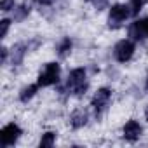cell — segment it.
<instances>
[{
  "instance_id": "1",
  "label": "cell",
  "mask_w": 148,
  "mask_h": 148,
  "mask_svg": "<svg viewBox=\"0 0 148 148\" xmlns=\"http://www.w3.org/2000/svg\"><path fill=\"white\" fill-rule=\"evenodd\" d=\"M59 73H61V68H59L58 63H47V64L42 68V71L38 73V86L49 87V86L58 84Z\"/></svg>"
},
{
  "instance_id": "2",
  "label": "cell",
  "mask_w": 148,
  "mask_h": 148,
  "mask_svg": "<svg viewBox=\"0 0 148 148\" xmlns=\"http://www.w3.org/2000/svg\"><path fill=\"white\" fill-rule=\"evenodd\" d=\"M132 16V9L131 5H124V4H117L110 9V14H108V25L112 28H120L125 19Z\"/></svg>"
},
{
  "instance_id": "3",
  "label": "cell",
  "mask_w": 148,
  "mask_h": 148,
  "mask_svg": "<svg viewBox=\"0 0 148 148\" xmlns=\"http://www.w3.org/2000/svg\"><path fill=\"white\" fill-rule=\"evenodd\" d=\"M134 51H136V49H134V44H132L131 40L124 38V40H120V42L115 45L113 54H115V58H117L119 63H127V61L132 58Z\"/></svg>"
},
{
  "instance_id": "4",
  "label": "cell",
  "mask_w": 148,
  "mask_h": 148,
  "mask_svg": "<svg viewBox=\"0 0 148 148\" xmlns=\"http://www.w3.org/2000/svg\"><path fill=\"white\" fill-rule=\"evenodd\" d=\"M19 134H21V129H19L18 124H14V122L7 124V125L2 129V132H0V139H2V145H4V146H11V145H14V143L18 141Z\"/></svg>"
},
{
  "instance_id": "5",
  "label": "cell",
  "mask_w": 148,
  "mask_h": 148,
  "mask_svg": "<svg viewBox=\"0 0 148 148\" xmlns=\"http://www.w3.org/2000/svg\"><path fill=\"white\" fill-rule=\"evenodd\" d=\"M129 37H132L134 40L148 38V16L143 18V19L134 21V23L129 26Z\"/></svg>"
},
{
  "instance_id": "6",
  "label": "cell",
  "mask_w": 148,
  "mask_h": 148,
  "mask_svg": "<svg viewBox=\"0 0 148 148\" xmlns=\"http://www.w3.org/2000/svg\"><path fill=\"white\" fill-rule=\"evenodd\" d=\"M122 132H124V138H125V139H129V141H136V139H139V136H141V132H143V127L139 125V122H136V120H129V122H125Z\"/></svg>"
},
{
  "instance_id": "7",
  "label": "cell",
  "mask_w": 148,
  "mask_h": 148,
  "mask_svg": "<svg viewBox=\"0 0 148 148\" xmlns=\"http://www.w3.org/2000/svg\"><path fill=\"white\" fill-rule=\"evenodd\" d=\"M112 99V91L108 87H101L96 91L94 98H92V106L94 108H103L108 105V101Z\"/></svg>"
},
{
  "instance_id": "8",
  "label": "cell",
  "mask_w": 148,
  "mask_h": 148,
  "mask_svg": "<svg viewBox=\"0 0 148 148\" xmlns=\"http://www.w3.org/2000/svg\"><path fill=\"white\" fill-rule=\"evenodd\" d=\"M37 91H38V84H30V86H26V87L21 91L19 99H21L23 103H26V101H30V99L37 94Z\"/></svg>"
},
{
  "instance_id": "9",
  "label": "cell",
  "mask_w": 148,
  "mask_h": 148,
  "mask_svg": "<svg viewBox=\"0 0 148 148\" xmlns=\"http://www.w3.org/2000/svg\"><path fill=\"white\" fill-rule=\"evenodd\" d=\"M86 122H87V115L84 113V112H75L71 115V120H70V124L73 125V127H82V125H86Z\"/></svg>"
},
{
  "instance_id": "10",
  "label": "cell",
  "mask_w": 148,
  "mask_h": 148,
  "mask_svg": "<svg viewBox=\"0 0 148 148\" xmlns=\"http://www.w3.org/2000/svg\"><path fill=\"white\" fill-rule=\"evenodd\" d=\"M70 51H71V40H70V38H64V40L59 44V47H58V54H59L61 58H66V56L70 54Z\"/></svg>"
},
{
  "instance_id": "11",
  "label": "cell",
  "mask_w": 148,
  "mask_h": 148,
  "mask_svg": "<svg viewBox=\"0 0 148 148\" xmlns=\"http://www.w3.org/2000/svg\"><path fill=\"white\" fill-rule=\"evenodd\" d=\"M54 141H56V132H45V134H42L40 146H52Z\"/></svg>"
},
{
  "instance_id": "12",
  "label": "cell",
  "mask_w": 148,
  "mask_h": 148,
  "mask_svg": "<svg viewBox=\"0 0 148 148\" xmlns=\"http://www.w3.org/2000/svg\"><path fill=\"white\" fill-rule=\"evenodd\" d=\"M129 2H131V9H132V16H136L148 0H129Z\"/></svg>"
},
{
  "instance_id": "13",
  "label": "cell",
  "mask_w": 148,
  "mask_h": 148,
  "mask_svg": "<svg viewBox=\"0 0 148 148\" xmlns=\"http://www.w3.org/2000/svg\"><path fill=\"white\" fill-rule=\"evenodd\" d=\"M28 12H30V7H28L26 4L21 5V7H18V9H16V19H19V21L25 19V16H26Z\"/></svg>"
},
{
  "instance_id": "14",
  "label": "cell",
  "mask_w": 148,
  "mask_h": 148,
  "mask_svg": "<svg viewBox=\"0 0 148 148\" xmlns=\"http://www.w3.org/2000/svg\"><path fill=\"white\" fill-rule=\"evenodd\" d=\"M0 9H2V11L14 9V0H2V2H0Z\"/></svg>"
},
{
  "instance_id": "15",
  "label": "cell",
  "mask_w": 148,
  "mask_h": 148,
  "mask_svg": "<svg viewBox=\"0 0 148 148\" xmlns=\"http://www.w3.org/2000/svg\"><path fill=\"white\" fill-rule=\"evenodd\" d=\"M0 25H2V32H0V35H2V38H4V37H7V32H9L11 21H9V19H2V21H0Z\"/></svg>"
},
{
  "instance_id": "16",
  "label": "cell",
  "mask_w": 148,
  "mask_h": 148,
  "mask_svg": "<svg viewBox=\"0 0 148 148\" xmlns=\"http://www.w3.org/2000/svg\"><path fill=\"white\" fill-rule=\"evenodd\" d=\"M91 2H92V5L96 9H105L108 5V0H91Z\"/></svg>"
},
{
  "instance_id": "17",
  "label": "cell",
  "mask_w": 148,
  "mask_h": 148,
  "mask_svg": "<svg viewBox=\"0 0 148 148\" xmlns=\"http://www.w3.org/2000/svg\"><path fill=\"white\" fill-rule=\"evenodd\" d=\"M56 2V0H38V4H42V5H52Z\"/></svg>"
},
{
  "instance_id": "18",
  "label": "cell",
  "mask_w": 148,
  "mask_h": 148,
  "mask_svg": "<svg viewBox=\"0 0 148 148\" xmlns=\"http://www.w3.org/2000/svg\"><path fill=\"white\" fill-rule=\"evenodd\" d=\"M145 117H146V120H148V106H146V110H145Z\"/></svg>"
},
{
  "instance_id": "19",
  "label": "cell",
  "mask_w": 148,
  "mask_h": 148,
  "mask_svg": "<svg viewBox=\"0 0 148 148\" xmlns=\"http://www.w3.org/2000/svg\"><path fill=\"white\" fill-rule=\"evenodd\" d=\"M145 87H146V89H148V77H146V84H145Z\"/></svg>"
}]
</instances>
